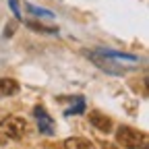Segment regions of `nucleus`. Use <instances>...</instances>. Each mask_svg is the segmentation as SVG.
Wrapping results in <instances>:
<instances>
[{
	"instance_id": "nucleus-2",
	"label": "nucleus",
	"mask_w": 149,
	"mask_h": 149,
	"mask_svg": "<svg viewBox=\"0 0 149 149\" xmlns=\"http://www.w3.org/2000/svg\"><path fill=\"white\" fill-rule=\"evenodd\" d=\"M116 141L124 149H139V147L147 149V145H145L147 137L141 133V130L133 128V126H120L118 133H116Z\"/></svg>"
},
{
	"instance_id": "nucleus-3",
	"label": "nucleus",
	"mask_w": 149,
	"mask_h": 149,
	"mask_svg": "<svg viewBox=\"0 0 149 149\" xmlns=\"http://www.w3.org/2000/svg\"><path fill=\"white\" fill-rule=\"evenodd\" d=\"M33 114L37 118V128H40V133H44V135H54L56 133V122L52 120V116L46 112L44 106H35Z\"/></svg>"
},
{
	"instance_id": "nucleus-7",
	"label": "nucleus",
	"mask_w": 149,
	"mask_h": 149,
	"mask_svg": "<svg viewBox=\"0 0 149 149\" xmlns=\"http://www.w3.org/2000/svg\"><path fill=\"white\" fill-rule=\"evenodd\" d=\"M83 110H85V102H83V97H77V106L70 108V110H66V116H70V114H81Z\"/></svg>"
},
{
	"instance_id": "nucleus-9",
	"label": "nucleus",
	"mask_w": 149,
	"mask_h": 149,
	"mask_svg": "<svg viewBox=\"0 0 149 149\" xmlns=\"http://www.w3.org/2000/svg\"><path fill=\"white\" fill-rule=\"evenodd\" d=\"M104 149H118V147L112 145V143H104Z\"/></svg>"
},
{
	"instance_id": "nucleus-5",
	"label": "nucleus",
	"mask_w": 149,
	"mask_h": 149,
	"mask_svg": "<svg viewBox=\"0 0 149 149\" xmlns=\"http://www.w3.org/2000/svg\"><path fill=\"white\" fill-rule=\"evenodd\" d=\"M19 93V83L13 79H0V97H10Z\"/></svg>"
},
{
	"instance_id": "nucleus-6",
	"label": "nucleus",
	"mask_w": 149,
	"mask_h": 149,
	"mask_svg": "<svg viewBox=\"0 0 149 149\" xmlns=\"http://www.w3.org/2000/svg\"><path fill=\"white\" fill-rule=\"evenodd\" d=\"M64 147L66 149H95V145H93L91 141L87 139H81V137H70L64 141Z\"/></svg>"
},
{
	"instance_id": "nucleus-8",
	"label": "nucleus",
	"mask_w": 149,
	"mask_h": 149,
	"mask_svg": "<svg viewBox=\"0 0 149 149\" xmlns=\"http://www.w3.org/2000/svg\"><path fill=\"white\" fill-rule=\"evenodd\" d=\"M8 2H10V6H13L15 15H17V17H21V13H19V6H17V0H8Z\"/></svg>"
},
{
	"instance_id": "nucleus-4",
	"label": "nucleus",
	"mask_w": 149,
	"mask_h": 149,
	"mask_svg": "<svg viewBox=\"0 0 149 149\" xmlns=\"http://www.w3.org/2000/svg\"><path fill=\"white\" fill-rule=\"evenodd\" d=\"M89 122L97 130H102V133H110V130H112V118L106 116L104 112H100V110H91L89 112Z\"/></svg>"
},
{
	"instance_id": "nucleus-1",
	"label": "nucleus",
	"mask_w": 149,
	"mask_h": 149,
	"mask_svg": "<svg viewBox=\"0 0 149 149\" xmlns=\"http://www.w3.org/2000/svg\"><path fill=\"white\" fill-rule=\"evenodd\" d=\"M25 120L21 116H8L6 120L0 122V145L10 143V141H19L25 133Z\"/></svg>"
}]
</instances>
